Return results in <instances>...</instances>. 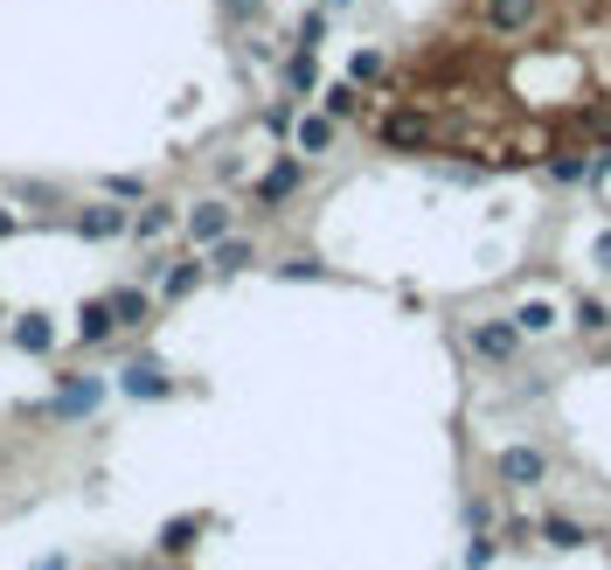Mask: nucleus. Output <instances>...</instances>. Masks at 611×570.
<instances>
[{
  "label": "nucleus",
  "mask_w": 611,
  "mask_h": 570,
  "mask_svg": "<svg viewBox=\"0 0 611 570\" xmlns=\"http://www.w3.org/2000/svg\"><path fill=\"white\" fill-rule=\"evenodd\" d=\"M493 474H500V487H542L549 480V452L542 446H500Z\"/></svg>",
  "instance_id": "nucleus-1"
},
{
  "label": "nucleus",
  "mask_w": 611,
  "mask_h": 570,
  "mask_svg": "<svg viewBox=\"0 0 611 570\" xmlns=\"http://www.w3.org/2000/svg\"><path fill=\"white\" fill-rule=\"evenodd\" d=\"M466 342H472V355H480V362H493V369H508V362L521 355V342H528V334H521L515 320H480V327L466 334Z\"/></svg>",
  "instance_id": "nucleus-2"
},
{
  "label": "nucleus",
  "mask_w": 611,
  "mask_h": 570,
  "mask_svg": "<svg viewBox=\"0 0 611 570\" xmlns=\"http://www.w3.org/2000/svg\"><path fill=\"white\" fill-rule=\"evenodd\" d=\"M542 8H549V0H480V21L493 35H528L542 21Z\"/></svg>",
  "instance_id": "nucleus-3"
},
{
  "label": "nucleus",
  "mask_w": 611,
  "mask_h": 570,
  "mask_svg": "<svg viewBox=\"0 0 611 570\" xmlns=\"http://www.w3.org/2000/svg\"><path fill=\"white\" fill-rule=\"evenodd\" d=\"M376 140L383 146H404V153L410 146H431V119H424V112H383L376 119Z\"/></svg>",
  "instance_id": "nucleus-4"
},
{
  "label": "nucleus",
  "mask_w": 611,
  "mask_h": 570,
  "mask_svg": "<svg viewBox=\"0 0 611 570\" xmlns=\"http://www.w3.org/2000/svg\"><path fill=\"white\" fill-rule=\"evenodd\" d=\"M98 404H104V383H98V376H77V383H63V390L49 397L42 410H49V418H84V410H98Z\"/></svg>",
  "instance_id": "nucleus-5"
},
{
  "label": "nucleus",
  "mask_w": 611,
  "mask_h": 570,
  "mask_svg": "<svg viewBox=\"0 0 611 570\" xmlns=\"http://www.w3.org/2000/svg\"><path fill=\"white\" fill-rule=\"evenodd\" d=\"M119 390L125 397H174V376L161 369V362L140 355V362H125V369H119Z\"/></svg>",
  "instance_id": "nucleus-6"
},
{
  "label": "nucleus",
  "mask_w": 611,
  "mask_h": 570,
  "mask_svg": "<svg viewBox=\"0 0 611 570\" xmlns=\"http://www.w3.org/2000/svg\"><path fill=\"white\" fill-rule=\"evenodd\" d=\"M299 181H306V167H299V161H278L272 174H257V202H264V210H278V202L299 195Z\"/></svg>",
  "instance_id": "nucleus-7"
},
{
  "label": "nucleus",
  "mask_w": 611,
  "mask_h": 570,
  "mask_svg": "<svg viewBox=\"0 0 611 570\" xmlns=\"http://www.w3.org/2000/svg\"><path fill=\"white\" fill-rule=\"evenodd\" d=\"M202 529H208V515H174V522H167L161 536H153V550H161V557H189Z\"/></svg>",
  "instance_id": "nucleus-8"
},
{
  "label": "nucleus",
  "mask_w": 611,
  "mask_h": 570,
  "mask_svg": "<svg viewBox=\"0 0 611 570\" xmlns=\"http://www.w3.org/2000/svg\"><path fill=\"white\" fill-rule=\"evenodd\" d=\"M119 334V314H112V299H91L84 314H77V342H91V348H104Z\"/></svg>",
  "instance_id": "nucleus-9"
},
{
  "label": "nucleus",
  "mask_w": 611,
  "mask_h": 570,
  "mask_svg": "<svg viewBox=\"0 0 611 570\" xmlns=\"http://www.w3.org/2000/svg\"><path fill=\"white\" fill-rule=\"evenodd\" d=\"M189 237H195V244L230 237V202H195V210H189Z\"/></svg>",
  "instance_id": "nucleus-10"
},
{
  "label": "nucleus",
  "mask_w": 611,
  "mask_h": 570,
  "mask_svg": "<svg viewBox=\"0 0 611 570\" xmlns=\"http://www.w3.org/2000/svg\"><path fill=\"white\" fill-rule=\"evenodd\" d=\"M536 536L549 542V550H583V542H591V529H583L577 515H542V522H536Z\"/></svg>",
  "instance_id": "nucleus-11"
},
{
  "label": "nucleus",
  "mask_w": 611,
  "mask_h": 570,
  "mask_svg": "<svg viewBox=\"0 0 611 570\" xmlns=\"http://www.w3.org/2000/svg\"><path fill=\"white\" fill-rule=\"evenodd\" d=\"M119 230H132V216L125 210H112V202H98V210H84V216H77V237H119Z\"/></svg>",
  "instance_id": "nucleus-12"
},
{
  "label": "nucleus",
  "mask_w": 611,
  "mask_h": 570,
  "mask_svg": "<svg viewBox=\"0 0 611 570\" xmlns=\"http://www.w3.org/2000/svg\"><path fill=\"white\" fill-rule=\"evenodd\" d=\"M334 125H340V119H327V112H306L299 125H292V146H299V153H327V146H334Z\"/></svg>",
  "instance_id": "nucleus-13"
},
{
  "label": "nucleus",
  "mask_w": 611,
  "mask_h": 570,
  "mask_svg": "<svg viewBox=\"0 0 611 570\" xmlns=\"http://www.w3.org/2000/svg\"><path fill=\"white\" fill-rule=\"evenodd\" d=\"M251 257H257L251 237H216V244H208V272H223V278H230V272H244Z\"/></svg>",
  "instance_id": "nucleus-14"
},
{
  "label": "nucleus",
  "mask_w": 611,
  "mask_h": 570,
  "mask_svg": "<svg viewBox=\"0 0 611 570\" xmlns=\"http://www.w3.org/2000/svg\"><path fill=\"white\" fill-rule=\"evenodd\" d=\"M549 181H563V189H577V181H591V161H583V146H556L549 161H542Z\"/></svg>",
  "instance_id": "nucleus-15"
},
{
  "label": "nucleus",
  "mask_w": 611,
  "mask_h": 570,
  "mask_svg": "<svg viewBox=\"0 0 611 570\" xmlns=\"http://www.w3.org/2000/svg\"><path fill=\"white\" fill-rule=\"evenodd\" d=\"M104 299H112L119 327H146V320H153V299L140 293V285H119V293H104Z\"/></svg>",
  "instance_id": "nucleus-16"
},
{
  "label": "nucleus",
  "mask_w": 611,
  "mask_h": 570,
  "mask_svg": "<svg viewBox=\"0 0 611 570\" xmlns=\"http://www.w3.org/2000/svg\"><path fill=\"white\" fill-rule=\"evenodd\" d=\"M508 320H515L521 334H556V327H563V314H556V306H549V299H521V306H515V314H508Z\"/></svg>",
  "instance_id": "nucleus-17"
},
{
  "label": "nucleus",
  "mask_w": 611,
  "mask_h": 570,
  "mask_svg": "<svg viewBox=\"0 0 611 570\" xmlns=\"http://www.w3.org/2000/svg\"><path fill=\"white\" fill-rule=\"evenodd\" d=\"M320 112L327 119H361L368 105H361V84H355V77H348V84H327L320 91Z\"/></svg>",
  "instance_id": "nucleus-18"
},
{
  "label": "nucleus",
  "mask_w": 611,
  "mask_h": 570,
  "mask_svg": "<svg viewBox=\"0 0 611 570\" xmlns=\"http://www.w3.org/2000/svg\"><path fill=\"white\" fill-rule=\"evenodd\" d=\"M202 278H208V265H202V257H189V265H167V272H161V299H189Z\"/></svg>",
  "instance_id": "nucleus-19"
},
{
  "label": "nucleus",
  "mask_w": 611,
  "mask_h": 570,
  "mask_svg": "<svg viewBox=\"0 0 611 570\" xmlns=\"http://www.w3.org/2000/svg\"><path fill=\"white\" fill-rule=\"evenodd\" d=\"M14 348H29V355H49V348H57V327H49L42 314H21V320H14Z\"/></svg>",
  "instance_id": "nucleus-20"
},
{
  "label": "nucleus",
  "mask_w": 611,
  "mask_h": 570,
  "mask_svg": "<svg viewBox=\"0 0 611 570\" xmlns=\"http://www.w3.org/2000/svg\"><path fill=\"white\" fill-rule=\"evenodd\" d=\"M167 230H174V210H167V202H146V210H132V237H167Z\"/></svg>",
  "instance_id": "nucleus-21"
},
{
  "label": "nucleus",
  "mask_w": 611,
  "mask_h": 570,
  "mask_svg": "<svg viewBox=\"0 0 611 570\" xmlns=\"http://www.w3.org/2000/svg\"><path fill=\"white\" fill-rule=\"evenodd\" d=\"M285 84H292V91H313V84H320V63H313V49H292Z\"/></svg>",
  "instance_id": "nucleus-22"
},
{
  "label": "nucleus",
  "mask_w": 611,
  "mask_h": 570,
  "mask_svg": "<svg viewBox=\"0 0 611 570\" xmlns=\"http://www.w3.org/2000/svg\"><path fill=\"white\" fill-rule=\"evenodd\" d=\"M577 334H611V306L583 293V299H577Z\"/></svg>",
  "instance_id": "nucleus-23"
},
{
  "label": "nucleus",
  "mask_w": 611,
  "mask_h": 570,
  "mask_svg": "<svg viewBox=\"0 0 611 570\" xmlns=\"http://www.w3.org/2000/svg\"><path fill=\"white\" fill-rule=\"evenodd\" d=\"M383 49H355V63H348V77H355V84H383Z\"/></svg>",
  "instance_id": "nucleus-24"
},
{
  "label": "nucleus",
  "mask_w": 611,
  "mask_h": 570,
  "mask_svg": "<svg viewBox=\"0 0 611 570\" xmlns=\"http://www.w3.org/2000/svg\"><path fill=\"white\" fill-rule=\"evenodd\" d=\"M500 557V536H487V529H472V542H466V570H487Z\"/></svg>",
  "instance_id": "nucleus-25"
},
{
  "label": "nucleus",
  "mask_w": 611,
  "mask_h": 570,
  "mask_svg": "<svg viewBox=\"0 0 611 570\" xmlns=\"http://www.w3.org/2000/svg\"><path fill=\"white\" fill-rule=\"evenodd\" d=\"M278 278H327V265H320V257H285V265H278Z\"/></svg>",
  "instance_id": "nucleus-26"
},
{
  "label": "nucleus",
  "mask_w": 611,
  "mask_h": 570,
  "mask_svg": "<svg viewBox=\"0 0 611 570\" xmlns=\"http://www.w3.org/2000/svg\"><path fill=\"white\" fill-rule=\"evenodd\" d=\"M292 125H299V112H292V98H285V105H264V133H292Z\"/></svg>",
  "instance_id": "nucleus-27"
},
{
  "label": "nucleus",
  "mask_w": 611,
  "mask_h": 570,
  "mask_svg": "<svg viewBox=\"0 0 611 570\" xmlns=\"http://www.w3.org/2000/svg\"><path fill=\"white\" fill-rule=\"evenodd\" d=\"M320 35H327V14H306L299 21V49H320Z\"/></svg>",
  "instance_id": "nucleus-28"
},
{
  "label": "nucleus",
  "mask_w": 611,
  "mask_h": 570,
  "mask_svg": "<svg viewBox=\"0 0 611 570\" xmlns=\"http://www.w3.org/2000/svg\"><path fill=\"white\" fill-rule=\"evenodd\" d=\"M104 189H112V195H125V202H140V195H146V181H132V174H112Z\"/></svg>",
  "instance_id": "nucleus-29"
},
{
  "label": "nucleus",
  "mask_w": 611,
  "mask_h": 570,
  "mask_svg": "<svg viewBox=\"0 0 611 570\" xmlns=\"http://www.w3.org/2000/svg\"><path fill=\"white\" fill-rule=\"evenodd\" d=\"M223 8H230L236 21H257V14H264V0H223Z\"/></svg>",
  "instance_id": "nucleus-30"
},
{
  "label": "nucleus",
  "mask_w": 611,
  "mask_h": 570,
  "mask_svg": "<svg viewBox=\"0 0 611 570\" xmlns=\"http://www.w3.org/2000/svg\"><path fill=\"white\" fill-rule=\"evenodd\" d=\"M591 257H598V272H611V230L598 237V251H591Z\"/></svg>",
  "instance_id": "nucleus-31"
},
{
  "label": "nucleus",
  "mask_w": 611,
  "mask_h": 570,
  "mask_svg": "<svg viewBox=\"0 0 611 570\" xmlns=\"http://www.w3.org/2000/svg\"><path fill=\"white\" fill-rule=\"evenodd\" d=\"M35 570H70V563H63V557H49V563H35Z\"/></svg>",
  "instance_id": "nucleus-32"
},
{
  "label": "nucleus",
  "mask_w": 611,
  "mask_h": 570,
  "mask_svg": "<svg viewBox=\"0 0 611 570\" xmlns=\"http://www.w3.org/2000/svg\"><path fill=\"white\" fill-rule=\"evenodd\" d=\"M8 230H14V216H8V210H0V237H8Z\"/></svg>",
  "instance_id": "nucleus-33"
},
{
  "label": "nucleus",
  "mask_w": 611,
  "mask_h": 570,
  "mask_svg": "<svg viewBox=\"0 0 611 570\" xmlns=\"http://www.w3.org/2000/svg\"><path fill=\"white\" fill-rule=\"evenodd\" d=\"M0 320H8V314H0Z\"/></svg>",
  "instance_id": "nucleus-34"
}]
</instances>
